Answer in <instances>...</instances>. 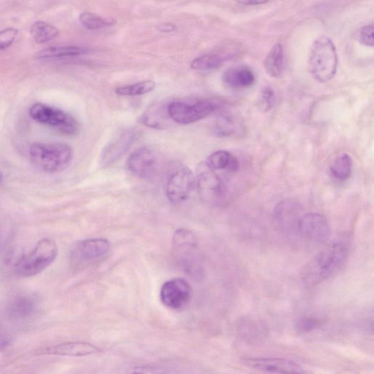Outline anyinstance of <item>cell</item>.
<instances>
[{"mask_svg":"<svg viewBox=\"0 0 374 374\" xmlns=\"http://www.w3.org/2000/svg\"><path fill=\"white\" fill-rule=\"evenodd\" d=\"M102 350L92 344L82 342H66L41 349L39 354L68 356V357H84Z\"/></svg>","mask_w":374,"mask_h":374,"instance_id":"obj_15","label":"cell"},{"mask_svg":"<svg viewBox=\"0 0 374 374\" xmlns=\"http://www.w3.org/2000/svg\"><path fill=\"white\" fill-rule=\"evenodd\" d=\"M304 215V208L298 201L285 199L280 201L274 208L273 220L283 234L294 237L300 236L299 225Z\"/></svg>","mask_w":374,"mask_h":374,"instance_id":"obj_9","label":"cell"},{"mask_svg":"<svg viewBox=\"0 0 374 374\" xmlns=\"http://www.w3.org/2000/svg\"><path fill=\"white\" fill-rule=\"evenodd\" d=\"M284 51L281 44H275L267 53L263 65L266 73L271 77H279L283 69Z\"/></svg>","mask_w":374,"mask_h":374,"instance_id":"obj_21","label":"cell"},{"mask_svg":"<svg viewBox=\"0 0 374 374\" xmlns=\"http://www.w3.org/2000/svg\"><path fill=\"white\" fill-rule=\"evenodd\" d=\"M276 101V93L270 86L265 87L261 93L260 105L265 112L271 111Z\"/></svg>","mask_w":374,"mask_h":374,"instance_id":"obj_30","label":"cell"},{"mask_svg":"<svg viewBox=\"0 0 374 374\" xmlns=\"http://www.w3.org/2000/svg\"><path fill=\"white\" fill-rule=\"evenodd\" d=\"M81 23L88 29H98L111 27L116 22L112 18H105L92 13L84 12L79 16Z\"/></svg>","mask_w":374,"mask_h":374,"instance_id":"obj_26","label":"cell"},{"mask_svg":"<svg viewBox=\"0 0 374 374\" xmlns=\"http://www.w3.org/2000/svg\"><path fill=\"white\" fill-rule=\"evenodd\" d=\"M126 374H171V370L158 365L138 366L130 369Z\"/></svg>","mask_w":374,"mask_h":374,"instance_id":"obj_29","label":"cell"},{"mask_svg":"<svg viewBox=\"0 0 374 374\" xmlns=\"http://www.w3.org/2000/svg\"><path fill=\"white\" fill-rule=\"evenodd\" d=\"M358 37L361 44L373 47L374 44L373 24L363 27L359 32Z\"/></svg>","mask_w":374,"mask_h":374,"instance_id":"obj_32","label":"cell"},{"mask_svg":"<svg viewBox=\"0 0 374 374\" xmlns=\"http://www.w3.org/2000/svg\"><path fill=\"white\" fill-rule=\"evenodd\" d=\"M269 1H246V2H238L239 4L243 6H260L268 4Z\"/></svg>","mask_w":374,"mask_h":374,"instance_id":"obj_33","label":"cell"},{"mask_svg":"<svg viewBox=\"0 0 374 374\" xmlns=\"http://www.w3.org/2000/svg\"><path fill=\"white\" fill-rule=\"evenodd\" d=\"M110 242L105 239H90L76 243L70 251V261L75 267L90 265L109 253Z\"/></svg>","mask_w":374,"mask_h":374,"instance_id":"obj_10","label":"cell"},{"mask_svg":"<svg viewBox=\"0 0 374 374\" xmlns=\"http://www.w3.org/2000/svg\"><path fill=\"white\" fill-rule=\"evenodd\" d=\"M352 160L351 156L346 153L338 156L330 166L332 176L338 181H346L352 174Z\"/></svg>","mask_w":374,"mask_h":374,"instance_id":"obj_24","label":"cell"},{"mask_svg":"<svg viewBox=\"0 0 374 374\" xmlns=\"http://www.w3.org/2000/svg\"><path fill=\"white\" fill-rule=\"evenodd\" d=\"M3 178H4L3 173L1 171H0V182H2Z\"/></svg>","mask_w":374,"mask_h":374,"instance_id":"obj_35","label":"cell"},{"mask_svg":"<svg viewBox=\"0 0 374 374\" xmlns=\"http://www.w3.org/2000/svg\"><path fill=\"white\" fill-rule=\"evenodd\" d=\"M193 295L191 285L185 279L175 278L165 282L160 290V300L171 310H182L190 302Z\"/></svg>","mask_w":374,"mask_h":374,"instance_id":"obj_11","label":"cell"},{"mask_svg":"<svg viewBox=\"0 0 374 374\" xmlns=\"http://www.w3.org/2000/svg\"><path fill=\"white\" fill-rule=\"evenodd\" d=\"M223 81L233 90L244 91L255 84L256 76L251 67L241 65L227 69L223 75Z\"/></svg>","mask_w":374,"mask_h":374,"instance_id":"obj_17","label":"cell"},{"mask_svg":"<svg viewBox=\"0 0 374 374\" xmlns=\"http://www.w3.org/2000/svg\"><path fill=\"white\" fill-rule=\"evenodd\" d=\"M173 245L176 255L182 257V262L186 260L184 265L196 272V267L199 266V263L192 259L197 258L194 255L198 253L199 244L197 239L191 231L186 229L176 230L173 237Z\"/></svg>","mask_w":374,"mask_h":374,"instance_id":"obj_14","label":"cell"},{"mask_svg":"<svg viewBox=\"0 0 374 374\" xmlns=\"http://www.w3.org/2000/svg\"><path fill=\"white\" fill-rule=\"evenodd\" d=\"M155 87L156 84L154 81H145L119 87L116 90V93L121 96H140L151 93Z\"/></svg>","mask_w":374,"mask_h":374,"instance_id":"obj_25","label":"cell"},{"mask_svg":"<svg viewBox=\"0 0 374 374\" xmlns=\"http://www.w3.org/2000/svg\"><path fill=\"white\" fill-rule=\"evenodd\" d=\"M218 109V105L208 100H175L168 104L169 118L180 124L198 122L210 116Z\"/></svg>","mask_w":374,"mask_h":374,"instance_id":"obj_7","label":"cell"},{"mask_svg":"<svg viewBox=\"0 0 374 374\" xmlns=\"http://www.w3.org/2000/svg\"><path fill=\"white\" fill-rule=\"evenodd\" d=\"M348 257V246L341 241L334 242L320 251L301 272V280L307 287H314L340 271Z\"/></svg>","mask_w":374,"mask_h":374,"instance_id":"obj_1","label":"cell"},{"mask_svg":"<svg viewBox=\"0 0 374 374\" xmlns=\"http://www.w3.org/2000/svg\"><path fill=\"white\" fill-rule=\"evenodd\" d=\"M58 247L55 241L44 239L29 254L15 263L14 269L18 276L31 277L43 272L58 258Z\"/></svg>","mask_w":374,"mask_h":374,"instance_id":"obj_4","label":"cell"},{"mask_svg":"<svg viewBox=\"0 0 374 374\" xmlns=\"http://www.w3.org/2000/svg\"><path fill=\"white\" fill-rule=\"evenodd\" d=\"M206 165L213 171L235 174L240 170V163L237 157L229 152L220 150L211 154L207 159Z\"/></svg>","mask_w":374,"mask_h":374,"instance_id":"obj_19","label":"cell"},{"mask_svg":"<svg viewBox=\"0 0 374 374\" xmlns=\"http://www.w3.org/2000/svg\"><path fill=\"white\" fill-rule=\"evenodd\" d=\"M331 234L329 222L318 213H309L302 216L299 225V235L315 243H324Z\"/></svg>","mask_w":374,"mask_h":374,"instance_id":"obj_12","label":"cell"},{"mask_svg":"<svg viewBox=\"0 0 374 374\" xmlns=\"http://www.w3.org/2000/svg\"><path fill=\"white\" fill-rule=\"evenodd\" d=\"M246 363L256 369L279 374H304L302 368L294 361L283 359H255Z\"/></svg>","mask_w":374,"mask_h":374,"instance_id":"obj_16","label":"cell"},{"mask_svg":"<svg viewBox=\"0 0 374 374\" xmlns=\"http://www.w3.org/2000/svg\"><path fill=\"white\" fill-rule=\"evenodd\" d=\"M86 48L78 46H55L40 51L36 58L40 60L76 57L86 53Z\"/></svg>","mask_w":374,"mask_h":374,"instance_id":"obj_22","label":"cell"},{"mask_svg":"<svg viewBox=\"0 0 374 374\" xmlns=\"http://www.w3.org/2000/svg\"><path fill=\"white\" fill-rule=\"evenodd\" d=\"M309 69L312 77L320 83L332 80L336 74L338 55L335 46L327 36H321L313 43L309 57Z\"/></svg>","mask_w":374,"mask_h":374,"instance_id":"obj_3","label":"cell"},{"mask_svg":"<svg viewBox=\"0 0 374 374\" xmlns=\"http://www.w3.org/2000/svg\"><path fill=\"white\" fill-rule=\"evenodd\" d=\"M129 171L141 179L150 180L158 171L159 161L155 152L148 148H140L128 158Z\"/></svg>","mask_w":374,"mask_h":374,"instance_id":"obj_13","label":"cell"},{"mask_svg":"<svg viewBox=\"0 0 374 374\" xmlns=\"http://www.w3.org/2000/svg\"><path fill=\"white\" fill-rule=\"evenodd\" d=\"M159 29L162 32H172L175 29V27L171 24H163L159 26Z\"/></svg>","mask_w":374,"mask_h":374,"instance_id":"obj_34","label":"cell"},{"mask_svg":"<svg viewBox=\"0 0 374 374\" xmlns=\"http://www.w3.org/2000/svg\"><path fill=\"white\" fill-rule=\"evenodd\" d=\"M30 34L35 43L45 44L58 38L60 32L55 26L44 21H38L31 26Z\"/></svg>","mask_w":374,"mask_h":374,"instance_id":"obj_23","label":"cell"},{"mask_svg":"<svg viewBox=\"0 0 374 374\" xmlns=\"http://www.w3.org/2000/svg\"><path fill=\"white\" fill-rule=\"evenodd\" d=\"M29 154L33 166L47 173L65 171L74 156L72 148L62 142H33Z\"/></svg>","mask_w":374,"mask_h":374,"instance_id":"obj_2","label":"cell"},{"mask_svg":"<svg viewBox=\"0 0 374 374\" xmlns=\"http://www.w3.org/2000/svg\"><path fill=\"white\" fill-rule=\"evenodd\" d=\"M195 186L201 199L209 205L220 206L227 199L229 189L224 177L210 169L206 163L199 168Z\"/></svg>","mask_w":374,"mask_h":374,"instance_id":"obj_5","label":"cell"},{"mask_svg":"<svg viewBox=\"0 0 374 374\" xmlns=\"http://www.w3.org/2000/svg\"><path fill=\"white\" fill-rule=\"evenodd\" d=\"M194 187L195 176L189 168L182 164L170 167L166 192L171 203L179 204L186 201Z\"/></svg>","mask_w":374,"mask_h":374,"instance_id":"obj_8","label":"cell"},{"mask_svg":"<svg viewBox=\"0 0 374 374\" xmlns=\"http://www.w3.org/2000/svg\"><path fill=\"white\" fill-rule=\"evenodd\" d=\"M29 114L34 121L55 128L66 135H74L79 131V123L74 117L55 107L44 103L34 104Z\"/></svg>","mask_w":374,"mask_h":374,"instance_id":"obj_6","label":"cell"},{"mask_svg":"<svg viewBox=\"0 0 374 374\" xmlns=\"http://www.w3.org/2000/svg\"><path fill=\"white\" fill-rule=\"evenodd\" d=\"M37 307V301L29 294L14 297L8 306V314L14 319H25L33 314Z\"/></svg>","mask_w":374,"mask_h":374,"instance_id":"obj_20","label":"cell"},{"mask_svg":"<svg viewBox=\"0 0 374 374\" xmlns=\"http://www.w3.org/2000/svg\"><path fill=\"white\" fill-rule=\"evenodd\" d=\"M135 137V133L131 131L122 133L104 149L101 157L102 165L109 166L116 162L130 149Z\"/></svg>","mask_w":374,"mask_h":374,"instance_id":"obj_18","label":"cell"},{"mask_svg":"<svg viewBox=\"0 0 374 374\" xmlns=\"http://www.w3.org/2000/svg\"><path fill=\"white\" fill-rule=\"evenodd\" d=\"M323 326V321L313 316H302L298 319L296 328L300 333H307Z\"/></svg>","mask_w":374,"mask_h":374,"instance_id":"obj_28","label":"cell"},{"mask_svg":"<svg viewBox=\"0 0 374 374\" xmlns=\"http://www.w3.org/2000/svg\"><path fill=\"white\" fill-rule=\"evenodd\" d=\"M18 34H19V31L13 27L0 31V52L12 46L15 42Z\"/></svg>","mask_w":374,"mask_h":374,"instance_id":"obj_31","label":"cell"},{"mask_svg":"<svg viewBox=\"0 0 374 374\" xmlns=\"http://www.w3.org/2000/svg\"><path fill=\"white\" fill-rule=\"evenodd\" d=\"M225 61V58L215 53H208L196 58L191 64V67L197 70H210L220 68Z\"/></svg>","mask_w":374,"mask_h":374,"instance_id":"obj_27","label":"cell"}]
</instances>
